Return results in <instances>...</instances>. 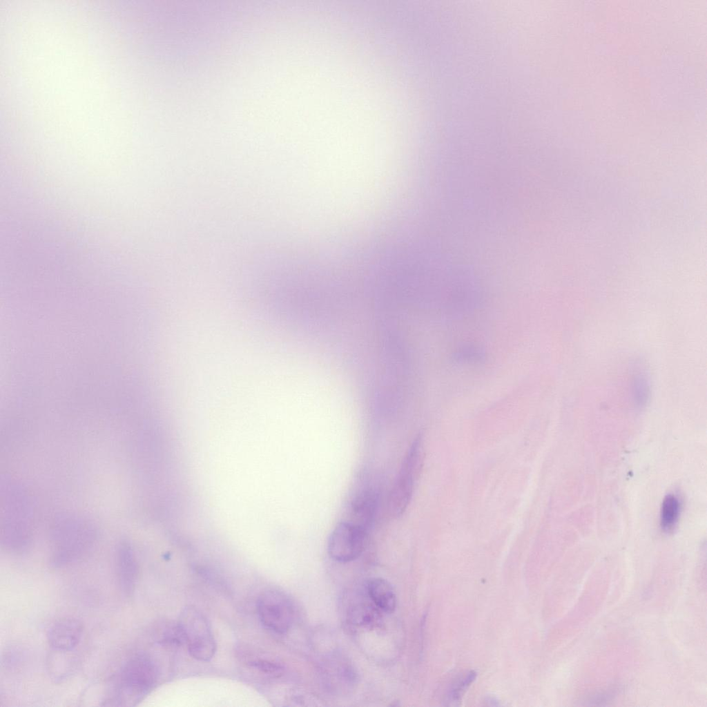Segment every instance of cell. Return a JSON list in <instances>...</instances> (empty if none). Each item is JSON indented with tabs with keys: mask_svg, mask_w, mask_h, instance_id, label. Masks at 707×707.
Masks as SVG:
<instances>
[{
	"mask_svg": "<svg viewBox=\"0 0 707 707\" xmlns=\"http://www.w3.org/2000/svg\"><path fill=\"white\" fill-rule=\"evenodd\" d=\"M423 458V437L418 435L407 450L389 494L388 507L391 516L399 517L409 505L422 467Z\"/></svg>",
	"mask_w": 707,
	"mask_h": 707,
	"instance_id": "1",
	"label": "cell"
},
{
	"mask_svg": "<svg viewBox=\"0 0 707 707\" xmlns=\"http://www.w3.org/2000/svg\"><path fill=\"white\" fill-rule=\"evenodd\" d=\"M177 624L190 655L200 661L211 659L216 650V643L211 626L203 614L195 607L186 606L181 612Z\"/></svg>",
	"mask_w": 707,
	"mask_h": 707,
	"instance_id": "2",
	"label": "cell"
},
{
	"mask_svg": "<svg viewBox=\"0 0 707 707\" xmlns=\"http://www.w3.org/2000/svg\"><path fill=\"white\" fill-rule=\"evenodd\" d=\"M157 668L146 655H137L123 666L119 675V697H128V700L137 701L147 695L155 685Z\"/></svg>",
	"mask_w": 707,
	"mask_h": 707,
	"instance_id": "3",
	"label": "cell"
},
{
	"mask_svg": "<svg viewBox=\"0 0 707 707\" xmlns=\"http://www.w3.org/2000/svg\"><path fill=\"white\" fill-rule=\"evenodd\" d=\"M368 530L349 520L338 523L330 534L327 542L329 556L336 561L347 563L358 558L362 553Z\"/></svg>",
	"mask_w": 707,
	"mask_h": 707,
	"instance_id": "4",
	"label": "cell"
},
{
	"mask_svg": "<svg viewBox=\"0 0 707 707\" xmlns=\"http://www.w3.org/2000/svg\"><path fill=\"white\" fill-rule=\"evenodd\" d=\"M257 611L264 626L274 632L286 633L293 624V604L280 591L269 590L262 593L257 601Z\"/></svg>",
	"mask_w": 707,
	"mask_h": 707,
	"instance_id": "5",
	"label": "cell"
},
{
	"mask_svg": "<svg viewBox=\"0 0 707 707\" xmlns=\"http://www.w3.org/2000/svg\"><path fill=\"white\" fill-rule=\"evenodd\" d=\"M325 686L331 691L344 693L352 689L356 673L349 661L340 655L331 654L323 660L320 667Z\"/></svg>",
	"mask_w": 707,
	"mask_h": 707,
	"instance_id": "6",
	"label": "cell"
},
{
	"mask_svg": "<svg viewBox=\"0 0 707 707\" xmlns=\"http://www.w3.org/2000/svg\"><path fill=\"white\" fill-rule=\"evenodd\" d=\"M346 606V619L351 626L372 628L380 625L383 612L368 597L365 589L359 595L351 596Z\"/></svg>",
	"mask_w": 707,
	"mask_h": 707,
	"instance_id": "7",
	"label": "cell"
},
{
	"mask_svg": "<svg viewBox=\"0 0 707 707\" xmlns=\"http://www.w3.org/2000/svg\"><path fill=\"white\" fill-rule=\"evenodd\" d=\"M82 633L83 625L79 620L65 617L51 626L47 633V639L52 649L69 651L79 644Z\"/></svg>",
	"mask_w": 707,
	"mask_h": 707,
	"instance_id": "8",
	"label": "cell"
},
{
	"mask_svg": "<svg viewBox=\"0 0 707 707\" xmlns=\"http://www.w3.org/2000/svg\"><path fill=\"white\" fill-rule=\"evenodd\" d=\"M117 574L121 590L125 595L130 596L137 582V566L131 549L126 545H122L118 550Z\"/></svg>",
	"mask_w": 707,
	"mask_h": 707,
	"instance_id": "9",
	"label": "cell"
},
{
	"mask_svg": "<svg viewBox=\"0 0 707 707\" xmlns=\"http://www.w3.org/2000/svg\"><path fill=\"white\" fill-rule=\"evenodd\" d=\"M365 589L374 604L384 614L394 612L396 606V596L387 580L372 578L367 582Z\"/></svg>",
	"mask_w": 707,
	"mask_h": 707,
	"instance_id": "10",
	"label": "cell"
},
{
	"mask_svg": "<svg viewBox=\"0 0 707 707\" xmlns=\"http://www.w3.org/2000/svg\"><path fill=\"white\" fill-rule=\"evenodd\" d=\"M680 514L678 498L668 494L663 500L660 514L661 527L664 531L671 530L677 524Z\"/></svg>",
	"mask_w": 707,
	"mask_h": 707,
	"instance_id": "11",
	"label": "cell"
},
{
	"mask_svg": "<svg viewBox=\"0 0 707 707\" xmlns=\"http://www.w3.org/2000/svg\"><path fill=\"white\" fill-rule=\"evenodd\" d=\"M476 676V672L471 670L454 683L447 696L448 705H456L460 701L461 696L474 681Z\"/></svg>",
	"mask_w": 707,
	"mask_h": 707,
	"instance_id": "12",
	"label": "cell"
},
{
	"mask_svg": "<svg viewBox=\"0 0 707 707\" xmlns=\"http://www.w3.org/2000/svg\"><path fill=\"white\" fill-rule=\"evenodd\" d=\"M251 667L264 674L273 677H279L283 673V667L274 661L265 659H255L249 662Z\"/></svg>",
	"mask_w": 707,
	"mask_h": 707,
	"instance_id": "13",
	"label": "cell"
},
{
	"mask_svg": "<svg viewBox=\"0 0 707 707\" xmlns=\"http://www.w3.org/2000/svg\"><path fill=\"white\" fill-rule=\"evenodd\" d=\"M634 397L639 406L643 405L648 398L649 386L643 376H638L634 381Z\"/></svg>",
	"mask_w": 707,
	"mask_h": 707,
	"instance_id": "14",
	"label": "cell"
}]
</instances>
